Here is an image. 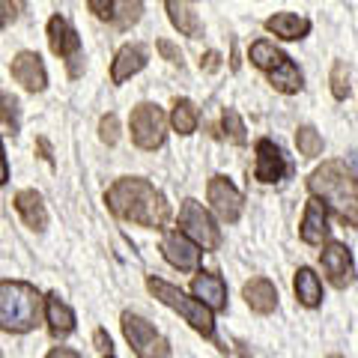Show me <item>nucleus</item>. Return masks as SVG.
<instances>
[{"mask_svg":"<svg viewBox=\"0 0 358 358\" xmlns=\"http://www.w3.org/2000/svg\"><path fill=\"white\" fill-rule=\"evenodd\" d=\"M105 203L117 218L141 224V227H164L171 218L164 194L141 176H122L105 192Z\"/></svg>","mask_w":358,"mask_h":358,"instance_id":"f257e3e1","label":"nucleus"},{"mask_svg":"<svg viewBox=\"0 0 358 358\" xmlns=\"http://www.w3.org/2000/svg\"><path fill=\"white\" fill-rule=\"evenodd\" d=\"M310 194L350 227H358V176L343 162H322L308 176Z\"/></svg>","mask_w":358,"mask_h":358,"instance_id":"f03ea898","label":"nucleus"},{"mask_svg":"<svg viewBox=\"0 0 358 358\" xmlns=\"http://www.w3.org/2000/svg\"><path fill=\"white\" fill-rule=\"evenodd\" d=\"M45 299L27 281H0V329L9 334H27L39 326Z\"/></svg>","mask_w":358,"mask_h":358,"instance_id":"7ed1b4c3","label":"nucleus"},{"mask_svg":"<svg viewBox=\"0 0 358 358\" xmlns=\"http://www.w3.org/2000/svg\"><path fill=\"white\" fill-rule=\"evenodd\" d=\"M147 289L162 301V305L176 310L197 334H203V338H212V334H215V317H212V310L200 299L185 296L179 287L162 281V278H147Z\"/></svg>","mask_w":358,"mask_h":358,"instance_id":"20e7f679","label":"nucleus"},{"mask_svg":"<svg viewBox=\"0 0 358 358\" xmlns=\"http://www.w3.org/2000/svg\"><path fill=\"white\" fill-rule=\"evenodd\" d=\"M122 334H126V341L138 358H171V343L138 313H122Z\"/></svg>","mask_w":358,"mask_h":358,"instance_id":"39448f33","label":"nucleus"},{"mask_svg":"<svg viewBox=\"0 0 358 358\" xmlns=\"http://www.w3.org/2000/svg\"><path fill=\"white\" fill-rule=\"evenodd\" d=\"M179 227L203 251H215L221 245V233L215 227V221H212V215L197 200H182V206H179Z\"/></svg>","mask_w":358,"mask_h":358,"instance_id":"423d86ee","label":"nucleus"},{"mask_svg":"<svg viewBox=\"0 0 358 358\" xmlns=\"http://www.w3.org/2000/svg\"><path fill=\"white\" fill-rule=\"evenodd\" d=\"M48 45L57 57L66 60L69 75L78 78L84 72V57H81V36L75 33V27L63 15H51L48 21Z\"/></svg>","mask_w":358,"mask_h":358,"instance_id":"0eeeda50","label":"nucleus"},{"mask_svg":"<svg viewBox=\"0 0 358 358\" xmlns=\"http://www.w3.org/2000/svg\"><path fill=\"white\" fill-rule=\"evenodd\" d=\"M167 134V117L162 114V108H155L150 102H143L131 110V141L141 150H159Z\"/></svg>","mask_w":358,"mask_h":358,"instance_id":"6e6552de","label":"nucleus"},{"mask_svg":"<svg viewBox=\"0 0 358 358\" xmlns=\"http://www.w3.org/2000/svg\"><path fill=\"white\" fill-rule=\"evenodd\" d=\"M206 197L212 209H215V215L227 224H236L239 215H242V206H245V197L236 185L230 182L227 176H212L209 185H206Z\"/></svg>","mask_w":358,"mask_h":358,"instance_id":"1a4fd4ad","label":"nucleus"},{"mask_svg":"<svg viewBox=\"0 0 358 358\" xmlns=\"http://www.w3.org/2000/svg\"><path fill=\"white\" fill-rule=\"evenodd\" d=\"M162 254L179 272H194L200 266V245H194L182 230H167L162 239Z\"/></svg>","mask_w":358,"mask_h":358,"instance_id":"9d476101","label":"nucleus"},{"mask_svg":"<svg viewBox=\"0 0 358 358\" xmlns=\"http://www.w3.org/2000/svg\"><path fill=\"white\" fill-rule=\"evenodd\" d=\"M320 263H322V272L329 275V281L338 287V289H346L352 281H355V266H352V254L346 245L341 242H329L326 248L320 254Z\"/></svg>","mask_w":358,"mask_h":358,"instance_id":"9b49d317","label":"nucleus"},{"mask_svg":"<svg viewBox=\"0 0 358 358\" xmlns=\"http://www.w3.org/2000/svg\"><path fill=\"white\" fill-rule=\"evenodd\" d=\"M287 173V159L281 147H275L268 138H260L257 141V164H254V176L260 179V182L272 185V182H281Z\"/></svg>","mask_w":358,"mask_h":358,"instance_id":"f8f14e48","label":"nucleus"},{"mask_svg":"<svg viewBox=\"0 0 358 358\" xmlns=\"http://www.w3.org/2000/svg\"><path fill=\"white\" fill-rule=\"evenodd\" d=\"M13 78L15 81L30 90V93H42L48 87V72L42 66V57L36 51H18L13 57Z\"/></svg>","mask_w":358,"mask_h":358,"instance_id":"ddd939ff","label":"nucleus"},{"mask_svg":"<svg viewBox=\"0 0 358 358\" xmlns=\"http://www.w3.org/2000/svg\"><path fill=\"white\" fill-rule=\"evenodd\" d=\"M299 233H301V242H308V245H322L329 239V209L322 200H317V197L308 200Z\"/></svg>","mask_w":358,"mask_h":358,"instance_id":"4468645a","label":"nucleus"},{"mask_svg":"<svg viewBox=\"0 0 358 358\" xmlns=\"http://www.w3.org/2000/svg\"><path fill=\"white\" fill-rule=\"evenodd\" d=\"M147 60H150L147 45H141V42L122 45V48L117 51V57H114V66H110V81L114 84L129 81L131 75H138L143 66H147Z\"/></svg>","mask_w":358,"mask_h":358,"instance_id":"2eb2a0df","label":"nucleus"},{"mask_svg":"<svg viewBox=\"0 0 358 358\" xmlns=\"http://www.w3.org/2000/svg\"><path fill=\"white\" fill-rule=\"evenodd\" d=\"M192 293L200 299L209 310H224L227 308V284L215 272H197L192 281Z\"/></svg>","mask_w":358,"mask_h":358,"instance_id":"dca6fc26","label":"nucleus"},{"mask_svg":"<svg viewBox=\"0 0 358 358\" xmlns=\"http://www.w3.org/2000/svg\"><path fill=\"white\" fill-rule=\"evenodd\" d=\"M45 322H48V331L54 338H66L75 331V313L57 293L45 296Z\"/></svg>","mask_w":358,"mask_h":358,"instance_id":"f3484780","label":"nucleus"},{"mask_svg":"<svg viewBox=\"0 0 358 358\" xmlns=\"http://www.w3.org/2000/svg\"><path fill=\"white\" fill-rule=\"evenodd\" d=\"M242 296L254 313H272L278 308V289L272 281H266V278H251V281L242 287Z\"/></svg>","mask_w":358,"mask_h":358,"instance_id":"a211bd4d","label":"nucleus"},{"mask_svg":"<svg viewBox=\"0 0 358 358\" xmlns=\"http://www.w3.org/2000/svg\"><path fill=\"white\" fill-rule=\"evenodd\" d=\"M15 209H18V215L24 218V224L30 230L42 233L45 227H48V212H45L42 197L36 192H30V188H24V192L15 194Z\"/></svg>","mask_w":358,"mask_h":358,"instance_id":"6ab92c4d","label":"nucleus"},{"mask_svg":"<svg viewBox=\"0 0 358 358\" xmlns=\"http://www.w3.org/2000/svg\"><path fill=\"white\" fill-rule=\"evenodd\" d=\"M164 6H167V15H171V24L182 33V36H203V24H200V18L188 9L185 0H164Z\"/></svg>","mask_w":358,"mask_h":358,"instance_id":"aec40b11","label":"nucleus"},{"mask_svg":"<svg viewBox=\"0 0 358 358\" xmlns=\"http://www.w3.org/2000/svg\"><path fill=\"white\" fill-rule=\"evenodd\" d=\"M251 63L257 66V69H263L266 75H275L281 66H287L289 63V57L281 51V48H275L268 39H257L254 45H251Z\"/></svg>","mask_w":358,"mask_h":358,"instance_id":"412c9836","label":"nucleus"},{"mask_svg":"<svg viewBox=\"0 0 358 358\" xmlns=\"http://www.w3.org/2000/svg\"><path fill=\"white\" fill-rule=\"evenodd\" d=\"M266 30L281 39H301V36H308L310 21L301 15H293V13H278L266 21Z\"/></svg>","mask_w":358,"mask_h":358,"instance_id":"4be33fe9","label":"nucleus"},{"mask_svg":"<svg viewBox=\"0 0 358 358\" xmlns=\"http://www.w3.org/2000/svg\"><path fill=\"white\" fill-rule=\"evenodd\" d=\"M293 289H296V299H299L305 308H317L320 301H322V284H320L317 272H313V268H308V266H301L299 272H296Z\"/></svg>","mask_w":358,"mask_h":358,"instance_id":"5701e85b","label":"nucleus"},{"mask_svg":"<svg viewBox=\"0 0 358 358\" xmlns=\"http://www.w3.org/2000/svg\"><path fill=\"white\" fill-rule=\"evenodd\" d=\"M171 126L179 134H192L197 129V108L188 99H176L171 110Z\"/></svg>","mask_w":358,"mask_h":358,"instance_id":"b1692460","label":"nucleus"},{"mask_svg":"<svg viewBox=\"0 0 358 358\" xmlns=\"http://www.w3.org/2000/svg\"><path fill=\"white\" fill-rule=\"evenodd\" d=\"M143 15V0H114V27L117 30H129L141 21Z\"/></svg>","mask_w":358,"mask_h":358,"instance_id":"393cba45","label":"nucleus"},{"mask_svg":"<svg viewBox=\"0 0 358 358\" xmlns=\"http://www.w3.org/2000/svg\"><path fill=\"white\" fill-rule=\"evenodd\" d=\"M0 122L6 126L9 134H18L21 129V108H18V99L9 96L0 90Z\"/></svg>","mask_w":358,"mask_h":358,"instance_id":"a878e982","label":"nucleus"},{"mask_svg":"<svg viewBox=\"0 0 358 358\" xmlns=\"http://www.w3.org/2000/svg\"><path fill=\"white\" fill-rule=\"evenodd\" d=\"M296 147L299 152L305 155V159H317V155L322 152V138H320V131L313 129V126H301L296 131Z\"/></svg>","mask_w":358,"mask_h":358,"instance_id":"bb28decb","label":"nucleus"},{"mask_svg":"<svg viewBox=\"0 0 358 358\" xmlns=\"http://www.w3.org/2000/svg\"><path fill=\"white\" fill-rule=\"evenodd\" d=\"M221 126H224V134H227L233 143H239V147H245V143H248V134H245V122H242V117H239L233 108H224Z\"/></svg>","mask_w":358,"mask_h":358,"instance_id":"cd10ccee","label":"nucleus"},{"mask_svg":"<svg viewBox=\"0 0 358 358\" xmlns=\"http://www.w3.org/2000/svg\"><path fill=\"white\" fill-rule=\"evenodd\" d=\"M331 93H334V99L350 96V69H346V63H341V60L331 66Z\"/></svg>","mask_w":358,"mask_h":358,"instance_id":"c85d7f7f","label":"nucleus"},{"mask_svg":"<svg viewBox=\"0 0 358 358\" xmlns=\"http://www.w3.org/2000/svg\"><path fill=\"white\" fill-rule=\"evenodd\" d=\"M99 138H102V143H108V147H114V143L120 141V120H117V114H105L102 120H99Z\"/></svg>","mask_w":358,"mask_h":358,"instance_id":"c756f323","label":"nucleus"},{"mask_svg":"<svg viewBox=\"0 0 358 358\" xmlns=\"http://www.w3.org/2000/svg\"><path fill=\"white\" fill-rule=\"evenodd\" d=\"M87 6H90V13L102 21L114 18V0H87Z\"/></svg>","mask_w":358,"mask_h":358,"instance_id":"7c9ffc66","label":"nucleus"},{"mask_svg":"<svg viewBox=\"0 0 358 358\" xmlns=\"http://www.w3.org/2000/svg\"><path fill=\"white\" fill-rule=\"evenodd\" d=\"M159 54L167 60V63H179L182 66V54H179V48L173 42H167V39H159Z\"/></svg>","mask_w":358,"mask_h":358,"instance_id":"2f4dec72","label":"nucleus"},{"mask_svg":"<svg viewBox=\"0 0 358 358\" xmlns=\"http://www.w3.org/2000/svg\"><path fill=\"white\" fill-rule=\"evenodd\" d=\"M13 18H15V6H13V0H0V30H3Z\"/></svg>","mask_w":358,"mask_h":358,"instance_id":"473e14b6","label":"nucleus"},{"mask_svg":"<svg viewBox=\"0 0 358 358\" xmlns=\"http://www.w3.org/2000/svg\"><path fill=\"white\" fill-rule=\"evenodd\" d=\"M221 66V54L218 51H209V54H203V60H200V69H206V72H215Z\"/></svg>","mask_w":358,"mask_h":358,"instance_id":"72a5a7b5","label":"nucleus"},{"mask_svg":"<svg viewBox=\"0 0 358 358\" xmlns=\"http://www.w3.org/2000/svg\"><path fill=\"white\" fill-rule=\"evenodd\" d=\"M93 341H96V350H99V352H102V355H110V338L105 334V329H99Z\"/></svg>","mask_w":358,"mask_h":358,"instance_id":"f704fd0d","label":"nucleus"},{"mask_svg":"<svg viewBox=\"0 0 358 358\" xmlns=\"http://www.w3.org/2000/svg\"><path fill=\"white\" fill-rule=\"evenodd\" d=\"M45 358H81V355H78L75 350H69V346H57V350H51Z\"/></svg>","mask_w":358,"mask_h":358,"instance_id":"c9c22d12","label":"nucleus"},{"mask_svg":"<svg viewBox=\"0 0 358 358\" xmlns=\"http://www.w3.org/2000/svg\"><path fill=\"white\" fill-rule=\"evenodd\" d=\"M9 182V164H6V155H3V143H0V185Z\"/></svg>","mask_w":358,"mask_h":358,"instance_id":"e433bc0d","label":"nucleus"},{"mask_svg":"<svg viewBox=\"0 0 358 358\" xmlns=\"http://www.w3.org/2000/svg\"><path fill=\"white\" fill-rule=\"evenodd\" d=\"M39 150H42V159H45V162H51V152H48V143H45V141H39Z\"/></svg>","mask_w":358,"mask_h":358,"instance_id":"4c0bfd02","label":"nucleus"},{"mask_svg":"<svg viewBox=\"0 0 358 358\" xmlns=\"http://www.w3.org/2000/svg\"><path fill=\"white\" fill-rule=\"evenodd\" d=\"M105 358H114V355H105Z\"/></svg>","mask_w":358,"mask_h":358,"instance_id":"58836bf2","label":"nucleus"},{"mask_svg":"<svg viewBox=\"0 0 358 358\" xmlns=\"http://www.w3.org/2000/svg\"><path fill=\"white\" fill-rule=\"evenodd\" d=\"M0 358H3V355H0Z\"/></svg>","mask_w":358,"mask_h":358,"instance_id":"ea45409f","label":"nucleus"}]
</instances>
